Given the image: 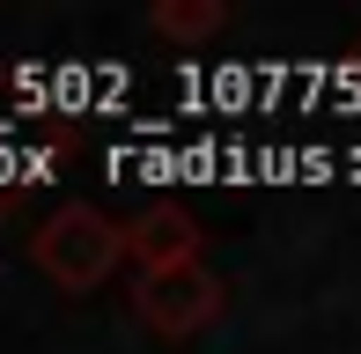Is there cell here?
Listing matches in <instances>:
<instances>
[{
    "instance_id": "6da1fadb",
    "label": "cell",
    "mask_w": 361,
    "mask_h": 354,
    "mask_svg": "<svg viewBox=\"0 0 361 354\" xmlns=\"http://www.w3.org/2000/svg\"><path fill=\"white\" fill-rule=\"evenodd\" d=\"M133 251H126V229L104 214V207H59L37 236H30V266L59 288V295H96Z\"/></svg>"
},
{
    "instance_id": "7a4b0ae2",
    "label": "cell",
    "mask_w": 361,
    "mask_h": 354,
    "mask_svg": "<svg viewBox=\"0 0 361 354\" xmlns=\"http://www.w3.org/2000/svg\"><path fill=\"white\" fill-rule=\"evenodd\" d=\"M133 310H140V325L155 332V340H192V332L221 310V281L200 259H192V266H170V273H140Z\"/></svg>"
},
{
    "instance_id": "3957f363",
    "label": "cell",
    "mask_w": 361,
    "mask_h": 354,
    "mask_svg": "<svg viewBox=\"0 0 361 354\" xmlns=\"http://www.w3.org/2000/svg\"><path fill=\"white\" fill-rule=\"evenodd\" d=\"M126 251H133L140 273H170V266H192L200 259V221L185 207H147V214L126 229Z\"/></svg>"
},
{
    "instance_id": "277c9868",
    "label": "cell",
    "mask_w": 361,
    "mask_h": 354,
    "mask_svg": "<svg viewBox=\"0 0 361 354\" xmlns=\"http://www.w3.org/2000/svg\"><path fill=\"white\" fill-rule=\"evenodd\" d=\"M155 30L162 37H207V30H221V0H162Z\"/></svg>"
}]
</instances>
